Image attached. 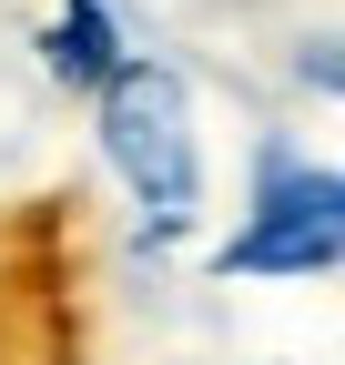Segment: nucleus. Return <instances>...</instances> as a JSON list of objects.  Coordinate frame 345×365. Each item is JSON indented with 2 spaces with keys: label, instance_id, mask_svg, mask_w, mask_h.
<instances>
[{
  "label": "nucleus",
  "instance_id": "f257e3e1",
  "mask_svg": "<svg viewBox=\"0 0 345 365\" xmlns=\"http://www.w3.org/2000/svg\"><path fill=\"white\" fill-rule=\"evenodd\" d=\"M102 163L122 173V193L143 203V244H183L203 223V132H193V91L163 61H122V81L92 102Z\"/></svg>",
  "mask_w": 345,
  "mask_h": 365
},
{
  "label": "nucleus",
  "instance_id": "f03ea898",
  "mask_svg": "<svg viewBox=\"0 0 345 365\" xmlns=\"http://www.w3.org/2000/svg\"><path fill=\"white\" fill-rule=\"evenodd\" d=\"M335 264H345V173L264 143L254 153V203L213 244V274L244 284V274H335Z\"/></svg>",
  "mask_w": 345,
  "mask_h": 365
},
{
  "label": "nucleus",
  "instance_id": "7ed1b4c3",
  "mask_svg": "<svg viewBox=\"0 0 345 365\" xmlns=\"http://www.w3.org/2000/svg\"><path fill=\"white\" fill-rule=\"evenodd\" d=\"M0 365H61V264L41 223H0Z\"/></svg>",
  "mask_w": 345,
  "mask_h": 365
},
{
  "label": "nucleus",
  "instance_id": "20e7f679",
  "mask_svg": "<svg viewBox=\"0 0 345 365\" xmlns=\"http://www.w3.org/2000/svg\"><path fill=\"white\" fill-rule=\"evenodd\" d=\"M41 61H51V81H71V91H102L122 81V21L102 11V0H61V21L41 31Z\"/></svg>",
  "mask_w": 345,
  "mask_h": 365
},
{
  "label": "nucleus",
  "instance_id": "39448f33",
  "mask_svg": "<svg viewBox=\"0 0 345 365\" xmlns=\"http://www.w3.org/2000/svg\"><path fill=\"white\" fill-rule=\"evenodd\" d=\"M294 81L305 91H345V41H305L294 51Z\"/></svg>",
  "mask_w": 345,
  "mask_h": 365
}]
</instances>
